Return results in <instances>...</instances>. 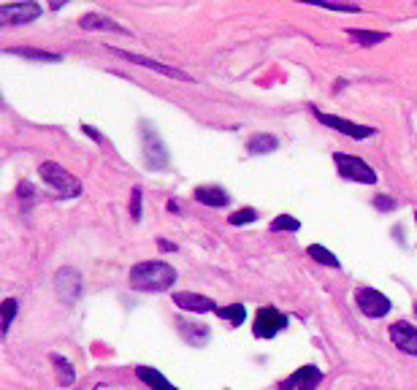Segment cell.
<instances>
[{
	"label": "cell",
	"instance_id": "obj_1",
	"mask_svg": "<svg viewBox=\"0 0 417 390\" xmlns=\"http://www.w3.org/2000/svg\"><path fill=\"white\" fill-rule=\"evenodd\" d=\"M176 282V268L163 260H141L128 274V285L138 293H163Z\"/></svg>",
	"mask_w": 417,
	"mask_h": 390
},
{
	"label": "cell",
	"instance_id": "obj_2",
	"mask_svg": "<svg viewBox=\"0 0 417 390\" xmlns=\"http://www.w3.org/2000/svg\"><path fill=\"white\" fill-rule=\"evenodd\" d=\"M38 174H41V179L52 187V190H57L60 198H76V195H81V182L76 179L71 171H65L60 163H55V160L41 163Z\"/></svg>",
	"mask_w": 417,
	"mask_h": 390
},
{
	"label": "cell",
	"instance_id": "obj_3",
	"mask_svg": "<svg viewBox=\"0 0 417 390\" xmlns=\"http://www.w3.org/2000/svg\"><path fill=\"white\" fill-rule=\"evenodd\" d=\"M141 147H144V160L147 168L152 171H160V168L168 166V149L163 144L160 133L154 130V125H150L147 119L141 122Z\"/></svg>",
	"mask_w": 417,
	"mask_h": 390
},
{
	"label": "cell",
	"instance_id": "obj_4",
	"mask_svg": "<svg viewBox=\"0 0 417 390\" xmlns=\"http://www.w3.org/2000/svg\"><path fill=\"white\" fill-rule=\"evenodd\" d=\"M84 293V279L79 274V268L74 266H62L57 268L55 274V296L65 304V306H74L76 301Z\"/></svg>",
	"mask_w": 417,
	"mask_h": 390
},
{
	"label": "cell",
	"instance_id": "obj_5",
	"mask_svg": "<svg viewBox=\"0 0 417 390\" xmlns=\"http://www.w3.org/2000/svg\"><path fill=\"white\" fill-rule=\"evenodd\" d=\"M333 163L339 168V176L347 179V182H360V185H374L377 182V174L369 163H363L355 155H344V152H336L333 155Z\"/></svg>",
	"mask_w": 417,
	"mask_h": 390
},
{
	"label": "cell",
	"instance_id": "obj_6",
	"mask_svg": "<svg viewBox=\"0 0 417 390\" xmlns=\"http://www.w3.org/2000/svg\"><path fill=\"white\" fill-rule=\"evenodd\" d=\"M284 325H287V315L284 312H279L277 306H260L258 317H255L252 334H255V339H274Z\"/></svg>",
	"mask_w": 417,
	"mask_h": 390
},
{
	"label": "cell",
	"instance_id": "obj_7",
	"mask_svg": "<svg viewBox=\"0 0 417 390\" xmlns=\"http://www.w3.org/2000/svg\"><path fill=\"white\" fill-rule=\"evenodd\" d=\"M355 304H358L360 312H363L366 317H371V320H379V317H385L390 309H393L390 298L382 296V293L374 290V287H358V293H355Z\"/></svg>",
	"mask_w": 417,
	"mask_h": 390
},
{
	"label": "cell",
	"instance_id": "obj_8",
	"mask_svg": "<svg viewBox=\"0 0 417 390\" xmlns=\"http://www.w3.org/2000/svg\"><path fill=\"white\" fill-rule=\"evenodd\" d=\"M312 112L317 117V122H322L325 128H333L344 133V136H350V138H355V141H363V138H371L377 128H369V125H358V122H350V119H344V117H333V114H322L320 109H315L312 106Z\"/></svg>",
	"mask_w": 417,
	"mask_h": 390
},
{
	"label": "cell",
	"instance_id": "obj_9",
	"mask_svg": "<svg viewBox=\"0 0 417 390\" xmlns=\"http://www.w3.org/2000/svg\"><path fill=\"white\" fill-rule=\"evenodd\" d=\"M112 52L117 57H122V60H128L133 65H141V68H150V71H157V74L168 76V79H176V82H192V76L185 74V71H179V68H173V65H163V63H157V60H152V57H141V55H133V52H125V49H114Z\"/></svg>",
	"mask_w": 417,
	"mask_h": 390
},
{
	"label": "cell",
	"instance_id": "obj_10",
	"mask_svg": "<svg viewBox=\"0 0 417 390\" xmlns=\"http://www.w3.org/2000/svg\"><path fill=\"white\" fill-rule=\"evenodd\" d=\"M322 379H325V372L309 363V366L296 369L287 379H282V382H279V390H315Z\"/></svg>",
	"mask_w": 417,
	"mask_h": 390
},
{
	"label": "cell",
	"instance_id": "obj_11",
	"mask_svg": "<svg viewBox=\"0 0 417 390\" xmlns=\"http://www.w3.org/2000/svg\"><path fill=\"white\" fill-rule=\"evenodd\" d=\"M44 14V8L38 3H3L0 6V17L6 19V25H25V22H36Z\"/></svg>",
	"mask_w": 417,
	"mask_h": 390
},
{
	"label": "cell",
	"instance_id": "obj_12",
	"mask_svg": "<svg viewBox=\"0 0 417 390\" xmlns=\"http://www.w3.org/2000/svg\"><path fill=\"white\" fill-rule=\"evenodd\" d=\"M390 342L396 344L401 353L406 355H417V328L412 323H406V320H398L390 325Z\"/></svg>",
	"mask_w": 417,
	"mask_h": 390
},
{
	"label": "cell",
	"instance_id": "obj_13",
	"mask_svg": "<svg viewBox=\"0 0 417 390\" xmlns=\"http://www.w3.org/2000/svg\"><path fill=\"white\" fill-rule=\"evenodd\" d=\"M173 304H176L179 309H185V312H195V315H201V312L217 315V312H220V306L208 296H198V293H190V290L173 293Z\"/></svg>",
	"mask_w": 417,
	"mask_h": 390
},
{
	"label": "cell",
	"instance_id": "obj_14",
	"mask_svg": "<svg viewBox=\"0 0 417 390\" xmlns=\"http://www.w3.org/2000/svg\"><path fill=\"white\" fill-rule=\"evenodd\" d=\"M176 331L179 336L187 342L190 347H206L208 339H211V331L204 323H187V320H176Z\"/></svg>",
	"mask_w": 417,
	"mask_h": 390
},
{
	"label": "cell",
	"instance_id": "obj_15",
	"mask_svg": "<svg viewBox=\"0 0 417 390\" xmlns=\"http://www.w3.org/2000/svg\"><path fill=\"white\" fill-rule=\"evenodd\" d=\"M195 201L198 204L208 206V209H225L230 204V195H227V190L217 185H204V187H195Z\"/></svg>",
	"mask_w": 417,
	"mask_h": 390
},
{
	"label": "cell",
	"instance_id": "obj_16",
	"mask_svg": "<svg viewBox=\"0 0 417 390\" xmlns=\"http://www.w3.org/2000/svg\"><path fill=\"white\" fill-rule=\"evenodd\" d=\"M79 27H84V30H112V33H119V36H131L133 33L128 27H122V25H117L114 19L109 17H100V14H84V17L79 19Z\"/></svg>",
	"mask_w": 417,
	"mask_h": 390
},
{
	"label": "cell",
	"instance_id": "obj_17",
	"mask_svg": "<svg viewBox=\"0 0 417 390\" xmlns=\"http://www.w3.org/2000/svg\"><path fill=\"white\" fill-rule=\"evenodd\" d=\"M279 149V138L274 133H255L246 138V152L252 155H271Z\"/></svg>",
	"mask_w": 417,
	"mask_h": 390
},
{
	"label": "cell",
	"instance_id": "obj_18",
	"mask_svg": "<svg viewBox=\"0 0 417 390\" xmlns=\"http://www.w3.org/2000/svg\"><path fill=\"white\" fill-rule=\"evenodd\" d=\"M135 377L152 390H179L176 385H171L168 379L160 374V369H152V366H138V369H135Z\"/></svg>",
	"mask_w": 417,
	"mask_h": 390
},
{
	"label": "cell",
	"instance_id": "obj_19",
	"mask_svg": "<svg viewBox=\"0 0 417 390\" xmlns=\"http://www.w3.org/2000/svg\"><path fill=\"white\" fill-rule=\"evenodd\" d=\"M49 360H52V366L57 369V385H60V388H71L76 382V372H74V366H71V360H65L62 355H57V353L49 355Z\"/></svg>",
	"mask_w": 417,
	"mask_h": 390
},
{
	"label": "cell",
	"instance_id": "obj_20",
	"mask_svg": "<svg viewBox=\"0 0 417 390\" xmlns=\"http://www.w3.org/2000/svg\"><path fill=\"white\" fill-rule=\"evenodd\" d=\"M8 55L27 57V60H36V63H60V60H62V55H57V52H46V49H30V46L8 49Z\"/></svg>",
	"mask_w": 417,
	"mask_h": 390
},
{
	"label": "cell",
	"instance_id": "obj_21",
	"mask_svg": "<svg viewBox=\"0 0 417 390\" xmlns=\"http://www.w3.org/2000/svg\"><path fill=\"white\" fill-rule=\"evenodd\" d=\"M347 36L355 38L358 44L363 46H374V44H382V41H388L390 33H385V30H347Z\"/></svg>",
	"mask_w": 417,
	"mask_h": 390
},
{
	"label": "cell",
	"instance_id": "obj_22",
	"mask_svg": "<svg viewBox=\"0 0 417 390\" xmlns=\"http://www.w3.org/2000/svg\"><path fill=\"white\" fill-rule=\"evenodd\" d=\"M306 255L312 260H317V263H322V266H328V268H339L341 263H339V258L331 252V249H325L322 244H312L309 249H306Z\"/></svg>",
	"mask_w": 417,
	"mask_h": 390
},
{
	"label": "cell",
	"instance_id": "obj_23",
	"mask_svg": "<svg viewBox=\"0 0 417 390\" xmlns=\"http://www.w3.org/2000/svg\"><path fill=\"white\" fill-rule=\"evenodd\" d=\"M217 317L227 320L230 325H241V323L246 320V306H244V304H230V306H220Z\"/></svg>",
	"mask_w": 417,
	"mask_h": 390
},
{
	"label": "cell",
	"instance_id": "obj_24",
	"mask_svg": "<svg viewBox=\"0 0 417 390\" xmlns=\"http://www.w3.org/2000/svg\"><path fill=\"white\" fill-rule=\"evenodd\" d=\"M271 230H290V233H298V230H301V223H298L296 217H290V214H279V217L271 220Z\"/></svg>",
	"mask_w": 417,
	"mask_h": 390
},
{
	"label": "cell",
	"instance_id": "obj_25",
	"mask_svg": "<svg viewBox=\"0 0 417 390\" xmlns=\"http://www.w3.org/2000/svg\"><path fill=\"white\" fill-rule=\"evenodd\" d=\"M17 298H6L3 301V336H8V328H11V323H14V317H17Z\"/></svg>",
	"mask_w": 417,
	"mask_h": 390
},
{
	"label": "cell",
	"instance_id": "obj_26",
	"mask_svg": "<svg viewBox=\"0 0 417 390\" xmlns=\"http://www.w3.org/2000/svg\"><path fill=\"white\" fill-rule=\"evenodd\" d=\"M255 217H258V212L255 209H239V212H233L230 217H227V223L230 225H249V223H255Z\"/></svg>",
	"mask_w": 417,
	"mask_h": 390
},
{
	"label": "cell",
	"instance_id": "obj_27",
	"mask_svg": "<svg viewBox=\"0 0 417 390\" xmlns=\"http://www.w3.org/2000/svg\"><path fill=\"white\" fill-rule=\"evenodd\" d=\"M315 6H320V8H328V11H339V14H360V11H363V8H360V6H355V3H350V6H347V3H320V0H315Z\"/></svg>",
	"mask_w": 417,
	"mask_h": 390
},
{
	"label": "cell",
	"instance_id": "obj_28",
	"mask_svg": "<svg viewBox=\"0 0 417 390\" xmlns=\"http://www.w3.org/2000/svg\"><path fill=\"white\" fill-rule=\"evenodd\" d=\"M141 187H133V193H131V217H133V223H141Z\"/></svg>",
	"mask_w": 417,
	"mask_h": 390
},
{
	"label": "cell",
	"instance_id": "obj_29",
	"mask_svg": "<svg viewBox=\"0 0 417 390\" xmlns=\"http://www.w3.org/2000/svg\"><path fill=\"white\" fill-rule=\"evenodd\" d=\"M374 209H379V212H390V209H396V201H393L390 195H377V198H374Z\"/></svg>",
	"mask_w": 417,
	"mask_h": 390
},
{
	"label": "cell",
	"instance_id": "obj_30",
	"mask_svg": "<svg viewBox=\"0 0 417 390\" xmlns=\"http://www.w3.org/2000/svg\"><path fill=\"white\" fill-rule=\"evenodd\" d=\"M17 195H19V201H22V198H25V201H33V198H36V190H33L30 182H22L17 190Z\"/></svg>",
	"mask_w": 417,
	"mask_h": 390
},
{
	"label": "cell",
	"instance_id": "obj_31",
	"mask_svg": "<svg viewBox=\"0 0 417 390\" xmlns=\"http://www.w3.org/2000/svg\"><path fill=\"white\" fill-rule=\"evenodd\" d=\"M81 130H84V136H90V138H93V141H98V144L103 141V138H100V133H98L95 128H90V125H81Z\"/></svg>",
	"mask_w": 417,
	"mask_h": 390
},
{
	"label": "cell",
	"instance_id": "obj_32",
	"mask_svg": "<svg viewBox=\"0 0 417 390\" xmlns=\"http://www.w3.org/2000/svg\"><path fill=\"white\" fill-rule=\"evenodd\" d=\"M157 247H160L163 252H173V249H176V247H173L171 242H166V239H157Z\"/></svg>",
	"mask_w": 417,
	"mask_h": 390
},
{
	"label": "cell",
	"instance_id": "obj_33",
	"mask_svg": "<svg viewBox=\"0 0 417 390\" xmlns=\"http://www.w3.org/2000/svg\"><path fill=\"white\" fill-rule=\"evenodd\" d=\"M168 212H173V214H176V212H182V206L176 204V201H168Z\"/></svg>",
	"mask_w": 417,
	"mask_h": 390
},
{
	"label": "cell",
	"instance_id": "obj_34",
	"mask_svg": "<svg viewBox=\"0 0 417 390\" xmlns=\"http://www.w3.org/2000/svg\"><path fill=\"white\" fill-rule=\"evenodd\" d=\"M415 225H417V212H415Z\"/></svg>",
	"mask_w": 417,
	"mask_h": 390
},
{
	"label": "cell",
	"instance_id": "obj_35",
	"mask_svg": "<svg viewBox=\"0 0 417 390\" xmlns=\"http://www.w3.org/2000/svg\"><path fill=\"white\" fill-rule=\"evenodd\" d=\"M415 317H417V304H415Z\"/></svg>",
	"mask_w": 417,
	"mask_h": 390
}]
</instances>
